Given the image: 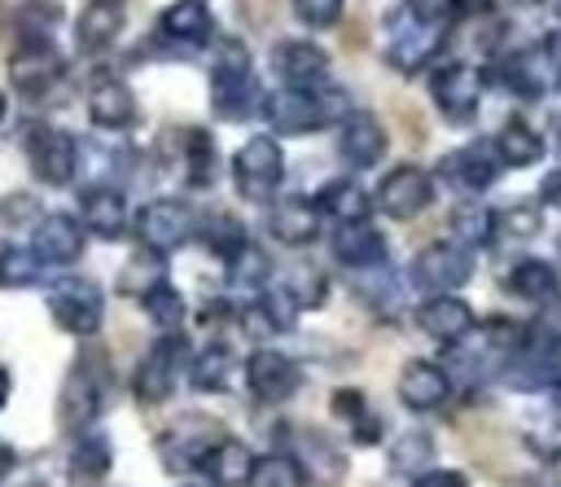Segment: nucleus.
<instances>
[{
	"label": "nucleus",
	"instance_id": "nucleus-51",
	"mask_svg": "<svg viewBox=\"0 0 561 487\" xmlns=\"http://www.w3.org/2000/svg\"><path fill=\"white\" fill-rule=\"evenodd\" d=\"M13 461H18V456H13V448H9V443H0V478L13 469Z\"/></svg>",
	"mask_w": 561,
	"mask_h": 487
},
{
	"label": "nucleus",
	"instance_id": "nucleus-10",
	"mask_svg": "<svg viewBox=\"0 0 561 487\" xmlns=\"http://www.w3.org/2000/svg\"><path fill=\"white\" fill-rule=\"evenodd\" d=\"M96 412H101V373L92 369V360H75L57 395V421L70 434H83Z\"/></svg>",
	"mask_w": 561,
	"mask_h": 487
},
{
	"label": "nucleus",
	"instance_id": "nucleus-4",
	"mask_svg": "<svg viewBox=\"0 0 561 487\" xmlns=\"http://www.w3.org/2000/svg\"><path fill=\"white\" fill-rule=\"evenodd\" d=\"M451 26H434V22H421L412 18L408 9H394L390 13V44H386V61L403 75H416L425 61H434V53H443V39H447Z\"/></svg>",
	"mask_w": 561,
	"mask_h": 487
},
{
	"label": "nucleus",
	"instance_id": "nucleus-7",
	"mask_svg": "<svg viewBox=\"0 0 561 487\" xmlns=\"http://www.w3.org/2000/svg\"><path fill=\"white\" fill-rule=\"evenodd\" d=\"M193 233H197V215H193L184 202H175V197H158V202H149V206L136 215V237H140V246L153 250V254L180 250Z\"/></svg>",
	"mask_w": 561,
	"mask_h": 487
},
{
	"label": "nucleus",
	"instance_id": "nucleus-53",
	"mask_svg": "<svg viewBox=\"0 0 561 487\" xmlns=\"http://www.w3.org/2000/svg\"><path fill=\"white\" fill-rule=\"evenodd\" d=\"M552 417H557V421H561V386H557V390H552Z\"/></svg>",
	"mask_w": 561,
	"mask_h": 487
},
{
	"label": "nucleus",
	"instance_id": "nucleus-24",
	"mask_svg": "<svg viewBox=\"0 0 561 487\" xmlns=\"http://www.w3.org/2000/svg\"><path fill=\"white\" fill-rule=\"evenodd\" d=\"M88 114H92V123L105 127V132H127V127L136 123V97H131V88H127L123 79L101 75V79L88 88Z\"/></svg>",
	"mask_w": 561,
	"mask_h": 487
},
{
	"label": "nucleus",
	"instance_id": "nucleus-8",
	"mask_svg": "<svg viewBox=\"0 0 561 487\" xmlns=\"http://www.w3.org/2000/svg\"><path fill=\"white\" fill-rule=\"evenodd\" d=\"M473 276V254L456 241H434L412 259V285L430 294H456Z\"/></svg>",
	"mask_w": 561,
	"mask_h": 487
},
{
	"label": "nucleus",
	"instance_id": "nucleus-30",
	"mask_svg": "<svg viewBox=\"0 0 561 487\" xmlns=\"http://www.w3.org/2000/svg\"><path fill=\"white\" fill-rule=\"evenodd\" d=\"M316 228H320V215H316V206L307 197H285V202H276L267 211V233L276 241H285V246L316 241Z\"/></svg>",
	"mask_w": 561,
	"mask_h": 487
},
{
	"label": "nucleus",
	"instance_id": "nucleus-20",
	"mask_svg": "<svg viewBox=\"0 0 561 487\" xmlns=\"http://www.w3.org/2000/svg\"><path fill=\"white\" fill-rule=\"evenodd\" d=\"M333 259L346 268V272H364V268H381L386 263V254H390V246H386V237L368 224V219H355V224H337V233H333Z\"/></svg>",
	"mask_w": 561,
	"mask_h": 487
},
{
	"label": "nucleus",
	"instance_id": "nucleus-22",
	"mask_svg": "<svg viewBox=\"0 0 561 487\" xmlns=\"http://www.w3.org/2000/svg\"><path fill=\"white\" fill-rule=\"evenodd\" d=\"M416 325L438 342H460L473 333V307L456 294H430L416 307Z\"/></svg>",
	"mask_w": 561,
	"mask_h": 487
},
{
	"label": "nucleus",
	"instance_id": "nucleus-27",
	"mask_svg": "<svg viewBox=\"0 0 561 487\" xmlns=\"http://www.w3.org/2000/svg\"><path fill=\"white\" fill-rule=\"evenodd\" d=\"M197 469H202L215 487H245V478H250V469H254V452H250L241 439H215V443L202 452Z\"/></svg>",
	"mask_w": 561,
	"mask_h": 487
},
{
	"label": "nucleus",
	"instance_id": "nucleus-46",
	"mask_svg": "<svg viewBox=\"0 0 561 487\" xmlns=\"http://www.w3.org/2000/svg\"><path fill=\"white\" fill-rule=\"evenodd\" d=\"M403 9L412 18H421V22H434V26H451L460 18L456 0H403Z\"/></svg>",
	"mask_w": 561,
	"mask_h": 487
},
{
	"label": "nucleus",
	"instance_id": "nucleus-39",
	"mask_svg": "<svg viewBox=\"0 0 561 487\" xmlns=\"http://www.w3.org/2000/svg\"><path fill=\"white\" fill-rule=\"evenodd\" d=\"M451 237H456V246H465L473 254L478 246H486L495 237V215L482 202H460L451 211Z\"/></svg>",
	"mask_w": 561,
	"mask_h": 487
},
{
	"label": "nucleus",
	"instance_id": "nucleus-11",
	"mask_svg": "<svg viewBox=\"0 0 561 487\" xmlns=\"http://www.w3.org/2000/svg\"><path fill=\"white\" fill-rule=\"evenodd\" d=\"M184 369V338L180 333H167L158 347H149V355L136 364V377H131V395L140 404H162L171 390H175V373Z\"/></svg>",
	"mask_w": 561,
	"mask_h": 487
},
{
	"label": "nucleus",
	"instance_id": "nucleus-35",
	"mask_svg": "<svg viewBox=\"0 0 561 487\" xmlns=\"http://www.w3.org/2000/svg\"><path fill=\"white\" fill-rule=\"evenodd\" d=\"M434 461V439L425 430H403L390 448H386V465L399 474V478H416L425 474Z\"/></svg>",
	"mask_w": 561,
	"mask_h": 487
},
{
	"label": "nucleus",
	"instance_id": "nucleus-36",
	"mask_svg": "<svg viewBox=\"0 0 561 487\" xmlns=\"http://www.w3.org/2000/svg\"><path fill=\"white\" fill-rule=\"evenodd\" d=\"M188 382H193V390H202V395L228 390V382H232V351L219 347V342H210L206 351H197L193 364H188Z\"/></svg>",
	"mask_w": 561,
	"mask_h": 487
},
{
	"label": "nucleus",
	"instance_id": "nucleus-16",
	"mask_svg": "<svg viewBox=\"0 0 561 487\" xmlns=\"http://www.w3.org/2000/svg\"><path fill=\"white\" fill-rule=\"evenodd\" d=\"M61 53L57 44H18L9 57V79L22 97H44L61 79Z\"/></svg>",
	"mask_w": 561,
	"mask_h": 487
},
{
	"label": "nucleus",
	"instance_id": "nucleus-18",
	"mask_svg": "<svg viewBox=\"0 0 561 487\" xmlns=\"http://www.w3.org/2000/svg\"><path fill=\"white\" fill-rule=\"evenodd\" d=\"M447 395H451V377L443 373V364H434V360H408L399 369V399H403V408L434 412V408L447 404Z\"/></svg>",
	"mask_w": 561,
	"mask_h": 487
},
{
	"label": "nucleus",
	"instance_id": "nucleus-44",
	"mask_svg": "<svg viewBox=\"0 0 561 487\" xmlns=\"http://www.w3.org/2000/svg\"><path fill=\"white\" fill-rule=\"evenodd\" d=\"M289 4H294L298 22H307L316 31H329L342 18V0H289Z\"/></svg>",
	"mask_w": 561,
	"mask_h": 487
},
{
	"label": "nucleus",
	"instance_id": "nucleus-34",
	"mask_svg": "<svg viewBox=\"0 0 561 487\" xmlns=\"http://www.w3.org/2000/svg\"><path fill=\"white\" fill-rule=\"evenodd\" d=\"M57 26H61V0H22L13 9L18 44H53Z\"/></svg>",
	"mask_w": 561,
	"mask_h": 487
},
{
	"label": "nucleus",
	"instance_id": "nucleus-23",
	"mask_svg": "<svg viewBox=\"0 0 561 487\" xmlns=\"http://www.w3.org/2000/svg\"><path fill=\"white\" fill-rule=\"evenodd\" d=\"M123 26H127V0H88L75 22V39L83 53H101L123 35Z\"/></svg>",
	"mask_w": 561,
	"mask_h": 487
},
{
	"label": "nucleus",
	"instance_id": "nucleus-48",
	"mask_svg": "<svg viewBox=\"0 0 561 487\" xmlns=\"http://www.w3.org/2000/svg\"><path fill=\"white\" fill-rule=\"evenodd\" d=\"M285 290L298 307H320L324 303V276L320 272H298V285H285Z\"/></svg>",
	"mask_w": 561,
	"mask_h": 487
},
{
	"label": "nucleus",
	"instance_id": "nucleus-2",
	"mask_svg": "<svg viewBox=\"0 0 561 487\" xmlns=\"http://www.w3.org/2000/svg\"><path fill=\"white\" fill-rule=\"evenodd\" d=\"M210 105L224 118H245L259 105V88L250 75V53L237 39H224L215 70H210Z\"/></svg>",
	"mask_w": 561,
	"mask_h": 487
},
{
	"label": "nucleus",
	"instance_id": "nucleus-25",
	"mask_svg": "<svg viewBox=\"0 0 561 487\" xmlns=\"http://www.w3.org/2000/svg\"><path fill=\"white\" fill-rule=\"evenodd\" d=\"M79 215H83V228H92L96 237L114 241L127 228V197L114 184H88L79 193Z\"/></svg>",
	"mask_w": 561,
	"mask_h": 487
},
{
	"label": "nucleus",
	"instance_id": "nucleus-40",
	"mask_svg": "<svg viewBox=\"0 0 561 487\" xmlns=\"http://www.w3.org/2000/svg\"><path fill=\"white\" fill-rule=\"evenodd\" d=\"M140 307H145V316H149L158 329H167V333H175L180 320H184V298H180V290H175L171 281L149 285V290L140 294Z\"/></svg>",
	"mask_w": 561,
	"mask_h": 487
},
{
	"label": "nucleus",
	"instance_id": "nucleus-54",
	"mask_svg": "<svg viewBox=\"0 0 561 487\" xmlns=\"http://www.w3.org/2000/svg\"><path fill=\"white\" fill-rule=\"evenodd\" d=\"M557 149H561V118H557Z\"/></svg>",
	"mask_w": 561,
	"mask_h": 487
},
{
	"label": "nucleus",
	"instance_id": "nucleus-49",
	"mask_svg": "<svg viewBox=\"0 0 561 487\" xmlns=\"http://www.w3.org/2000/svg\"><path fill=\"white\" fill-rule=\"evenodd\" d=\"M412 487H469V478L460 469H425L412 478Z\"/></svg>",
	"mask_w": 561,
	"mask_h": 487
},
{
	"label": "nucleus",
	"instance_id": "nucleus-33",
	"mask_svg": "<svg viewBox=\"0 0 561 487\" xmlns=\"http://www.w3.org/2000/svg\"><path fill=\"white\" fill-rule=\"evenodd\" d=\"M491 145H495L500 167H535L543 158V136L522 118H508Z\"/></svg>",
	"mask_w": 561,
	"mask_h": 487
},
{
	"label": "nucleus",
	"instance_id": "nucleus-6",
	"mask_svg": "<svg viewBox=\"0 0 561 487\" xmlns=\"http://www.w3.org/2000/svg\"><path fill=\"white\" fill-rule=\"evenodd\" d=\"M285 175V154L276 145V136H250L237 158H232V180H237V193L250 197V202H267L276 193Z\"/></svg>",
	"mask_w": 561,
	"mask_h": 487
},
{
	"label": "nucleus",
	"instance_id": "nucleus-32",
	"mask_svg": "<svg viewBox=\"0 0 561 487\" xmlns=\"http://www.w3.org/2000/svg\"><path fill=\"white\" fill-rule=\"evenodd\" d=\"M316 215H329L337 224H355V219H368V193L355 184V180H329L316 197H311Z\"/></svg>",
	"mask_w": 561,
	"mask_h": 487
},
{
	"label": "nucleus",
	"instance_id": "nucleus-13",
	"mask_svg": "<svg viewBox=\"0 0 561 487\" xmlns=\"http://www.w3.org/2000/svg\"><path fill=\"white\" fill-rule=\"evenodd\" d=\"M26 250L35 254L39 268H66V263H75L83 254V224L75 215H61V211L39 215L35 219V237H31Z\"/></svg>",
	"mask_w": 561,
	"mask_h": 487
},
{
	"label": "nucleus",
	"instance_id": "nucleus-56",
	"mask_svg": "<svg viewBox=\"0 0 561 487\" xmlns=\"http://www.w3.org/2000/svg\"><path fill=\"white\" fill-rule=\"evenodd\" d=\"M557 13H561V0H557Z\"/></svg>",
	"mask_w": 561,
	"mask_h": 487
},
{
	"label": "nucleus",
	"instance_id": "nucleus-38",
	"mask_svg": "<svg viewBox=\"0 0 561 487\" xmlns=\"http://www.w3.org/2000/svg\"><path fill=\"white\" fill-rule=\"evenodd\" d=\"M267 276H272V263H267V254H263L254 241H245V246H237V250L228 254V285H232V290L263 294Z\"/></svg>",
	"mask_w": 561,
	"mask_h": 487
},
{
	"label": "nucleus",
	"instance_id": "nucleus-21",
	"mask_svg": "<svg viewBox=\"0 0 561 487\" xmlns=\"http://www.w3.org/2000/svg\"><path fill=\"white\" fill-rule=\"evenodd\" d=\"M272 66L285 79V88H311V83H320L329 75V57L311 39H280L272 48Z\"/></svg>",
	"mask_w": 561,
	"mask_h": 487
},
{
	"label": "nucleus",
	"instance_id": "nucleus-50",
	"mask_svg": "<svg viewBox=\"0 0 561 487\" xmlns=\"http://www.w3.org/2000/svg\"><path fill=\"white\" fill-rule=\"evenodd\" d=\"M539 202H543V206H561V167L543 175V184H539Z\"/></svg>",
	"mask_w": 561,
	"mask_h": 487
},
{
	"label": "nucleus",
	"instance_id": "nucleus-47",
	"mask_svg": "<svg viewBox=\"0 0 561 487\" xmlns=\"http://www.w3.org/2000/svg\"><path fill=\"white\" fill-rule=\"evenodd\" d=\"M35 219H39L35 193H9V197H0V224H35Z\"/></svg>",
	"mask_w": 561,
	"mask_h": 487
},
{
	"label": "nucleus",
	"instance_id": "nucleus-31",
	"mask_svg": "<svg viewBox=\"0 0 561 487\" xmlns=\"http://www.w3.org/2000/svg\"><path fill=\"white\" fill-rule=\"evenodd\" d=\"M508 290L535 307H548L561 298V276L548 259H517L513 272H508Z\"/></svg>",
	"mask_w": 561,
	"mask_h": 487
},
{
	"label": "nucleus",
	"instance_id": "nucleus-12",
	"mask_svg": "<svg viewBox=\"0 0 561 487\" xmlns=\"http://www.w3.org/2000/svg\"><path fill=\"white\" fill-rule=\"evenodd\" d=\"M434 202V175L403 162L394 171H386V180L377 184V206L390 215V219H412L421 215L425 206Z\"/></svg>",
	"mask_w": 561,
	"mask_h": 487
},
{
	"label": "nucleus",
	"instance_id": "nucleus-14",
	"mask_svg": "<svg viewBox=\"0 0 561 487\" xmlns=\"http://www.w3.org/2000/svg\"><path fill=\"white\" fill-rule=\"evenodd\" d=\"M263 118L280 132V136H307L316 127H324L316 88H276L263 97Z\"/></svg>",
	"mask_w": 561,
	"mask_h": 487
},
{
	"label": "nucleus",
	"instance_id": "nucleus-45",
	"mask_svg": "<svg viewBox=\"0 0 561 487\" xmlns=\"http://www.w3.org/2000/svg\"><path fill=\"white\" fill-rule=\"evenodd\" d=\"M495 228H508L513 237H535V233H539V206L517 202V206H508L504 215H495Z\"/></svg>",
	"mask_w": 561,
	"mask_h": 487
},
{
	"label": "nucleus",
	"instance_id": "nucleus-15",
	"mask_svg": "<svg viewBox=\"0 0 561 487\" xmlns=\"http://www.w3.org/2000/svg\"><path fill=\"white\" fill-rule=\"evenodd\" d=\"M245 386L259 404H285L294 390H298V364L285 355V351H272V347H259L250 360H245Z\"/></svg>",
	"mask_w": 561,
	"mask_h": 487
},
{
	"label": "nucleus",
	"instance_id": "nucleus-19",
	"mask_svg": "<svg viewBox=\"0 0 561 487\" xmlns=\"http://www.w3.org/2000/svg\"><path fill=\"white\" fill-rule=\"evenodd\" d=\"M500 171H504V167H500L491 140H473V145H465V149H456V154L443 158V180H451V184L465 189V193L491 189V184L500 180Z\"/></svg>",
	"mask_w": 561,
	"mask_h": 487
},
{
	"label": "nucleus",
	"instance_id": "nucleus-43",
	"mask_svg": "<svg viewBox=\"0 0 561 487\" xmlns=\"http://www.w3.org/2000/svg\"><path fill=\"white\" fill-rule=\"evenodd\" d=\"M215 171H219V162H215V140H210V132H188V180L193 184H210L215 180Z\"/></svg>",
	"mask_w": 561,
	"mask_h": 487
},
{
	"label": "nucleus",
	"instance_id": "nucleus-37",
	"mask_svg": "<svg viewBox=\"0 0 561 487\" xmlns=\"http://www.w3.org/2000/svg\"><path fill=\"white\" fill-rule=\"evenodd\" d=\"M110 461H114V452H110V439L105 434H79L75 439V452H70V474H75V483H101L105 474H110Z\"/></svg>",
	"mask_w": 561,
	"mask_h": 487
},
{
	"label": "nucleus",
	"instance_id": "nucleus-1",
	"mask_svg": "<svg viewBox=\"0 0 561 487\" xmlns=\"http://www.w3.org/2000/svg\"><path fill=\"white\" fill-rule=\"evenodd\" d=\"M508 390H557L561 386V329H535L500 364Z\"/></svg>",
	"mask_w": 561,
	"mask_h": 487
},
{
	"label": "nucleus",
	"instance_id": "nucleus-29",
	"mask_svg": "<svg viewBox=\"0 0 561 487\" xmlns=\"http://www.w3.org/2000/svg\"><path fill=\"white\" fill-rule=\"evenodd\" d=\"M294 465L302 469V478L311 474V478H320L324 487H333V483L342 478V469H346L342 448H337L329 434H320V430H298V456H294Z\"/></svg>",
	"mask_w": 561,
	"mask_h": 487
},
{
	"label": "nucleus",
	"instance_id": "nucleus-52",
	"mask_svg": "<svg viewBox=\"0 0 561 487\" xmlns=\"http://www.w3.org/2000/svg\"><path fill=\"white\" fill-rule=\"evenodd\" d=\"M9 386H13V382H9V369H4V364H0V408H4V404H9Z\"/></svg>",
	"mask_w": 561,
	"mask_h": 487
},
{
	"label": "nucleus",
	"instance_id": "nucleus-3",
	"mask_svg": "<svg viewBox=\"0 0 561 487\" xmlns=\"http://www.w3.org/2000/svg\"><path fill=\"white\" fill-rule=\"evenodd\" d=\"M482 88H486V75L469 61H447L430 75V97L438 105V114L451 123V127H465L478 105H482Z\"/></svg>",
	"mask_w": 561,
	"mask_h": 487
},
{
	"label": "nucleus",
	"instance_id": "nucleus-9",
	"mask_svg": "<svg viewBox=\"0 0 561 487\" xmlns=\"http://www.w3.org/2000/svg\"><path fill=\"white\" fill-rule=\"evenodd\" d=\"M26 162H31L35 180H44V184H70L75 180V167H79V145L61 127H31L26 132Z\"/></svg>",
	"mask_w": 561,
	"mask_h": 487
},
{
	"label": "nucleus",
	"instance_id": "nucleus-55",
	"mask_svg": "<svg viewBox=\"0 0 561 487\" xmlns=\"http://www.w3.org/2000/svg\"><path fill=\"white\" fill-rule=\"evenodd\" d=\"M0 118H4V97H0Z\"/></svg>",
	"mask_w": 561,
	"mask_h": 487
},
{
	"label": "nucleus",
	"instance_id": "nucleus-26",
	"mask_svg": "<svg viewBox=\"0 0 561 487\" xmlns=\"http://www.w3.org/2000/svg\"><path fill=\"white\" fill-rule=\"evenodd\" d=\"M500 79H504V88H513L517 97L539 101V97L552 88V66H548L543 48H517V53H508V57L500 61Z\"/></svg>",
	"mask_w": 561,
	"mask_h": 487
},
{
	"label": "nucleus",
	"instance_id": "nucleus-5",
	"mask_svg": "<svg viewBox=\"0 0 561 487\" xmlns=\"http://www.w3.org/2000/svg\"><path fill=\"white\" fill-rule=\"evenodd\" d=\"M48 316L61 325V333H75V338H88L101 329V316H105V298H101V285L88 281V276H66L48 290Z\"/></svg>",
	"mask_w": 561,
	"mask_h": 487
},
{
	"label": "nucleus",
	"instance_id": "nucleus-42",
	"mask_svg": "<svg viewBox=\"0 0 561 487\" xmlns=\"http://www.w3.org/2000/svg\"><path fill=\"white\" fill-rule=\"evenodd\" d=\"M39 276V263L26 246H0V285L4 290H18V285H31Z\"/></svg>",
	"mask_w": 561,
	"mask_h": 487
},
{
	"label": "nucleus",
	"instance_id": "nucleus-17",
	"mask_svg": "<svg viewBox=\"0 0 561 487\" xmlns=\"http://www.w3.org/2000/svg\"><path fill=\"white\" fill-rule=\"evenodd\" d=\"M337 154H342V162L355 167V171L377 167L381 154H386V127H381L373 114L351 110V114L342 118V132H337Z\"/></svg>",
	"mask_w": 561,
	"mask_h": 487
},
{
	"label": "nucleus",
	"instance_id": "nucleus-28",
	"mask_svg": "<svg viewBox=\"0 0 561 487\" xmlns=\"http://www.w3.org/2000/svg\"><path fill=\"white\" fill-rule=\"evenodd\" d=\"M158 31H162L167 39H175V44L197 48V44H206V39L215 35V18H210L206 0H175V4L162 9Z\"/></svg>",
	"mask_w": 561,
	"mask_h": 487
},
{
	"label": "nucleus",
	"instance_id": "nucleus-41",
	"mask_svg": "<svg viewBox=\"0 0 561 487\" xmlns=\"http://www.w3.org/2000/svg\"><path fill=\"white\" fill-rule=\"evenodd\" d=\"M245 487H307V478L289 452H267V456H254Z\"/></svg>",
	"mask_w": 561,
	"mask_h": 487
}]
</instances>
